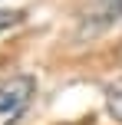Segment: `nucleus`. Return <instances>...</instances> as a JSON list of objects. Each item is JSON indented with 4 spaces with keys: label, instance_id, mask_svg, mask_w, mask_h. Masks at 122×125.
Returning a JSON list of instances; mask_svg holds the SVG:
<instances>
[{
    "label": "nucleus",
    "instance_id": "2",
    "mask_svg": "<svg viewBox=\"0 0 122 125\" xmlns=\"http://www.w3.org/2000/svg\"><path fill=\"white\" fill-rule=\"evenodd\" d=\"M119 17H122V0H96V3L89 7V23H92V30L116 23Z\"/></svg>",
    "mask_w": 122,
    "mask_h": 125
},
{
    "label": "nucleus",
    "instance_id": "3",
    "mask_svg": "<svg viewBox=\"0 0 122 125\" xmlns=\"http://www.w3.org/2000/svg\"><path fill=\"white\" fill-rule=\"evenodd\" d=\"M106 109H109V115L116 122H122V76L106 86Z\"/></svg>",
    "mask_w": 122,
    "mask_h": 125
},
{
    "label": "nucleus",
    "instance_id": "1",
    "mask_svg": "<svg viewBox=\"0 0 122 125\" xmlns=\"http://www.w3.org/2000/svg\"><path fill=\"white\" fill-rule=\"evenodd\" d=\"M36 95V79L33 76H10L0 82V125H17L20 115L30 109Z\"/></svg>",
    "mask_w": 122,
    "mask_h": 125
},
{
    "label": "nucleus",
    "instance_id": "4",
    "mask_svg": "<svg viewBox=\"0 0 122 125\" xmlns=\"http://www.w3.org/2000/svg\"><path fill=\"white\" fill-rule=\"evenodd\" d=\"M20 20H23V13H20V10H0V33H7L10 26H17Z\"/></svg>",
    "mask_w": 122,
    "mask_h": 125
}]
</instances>
